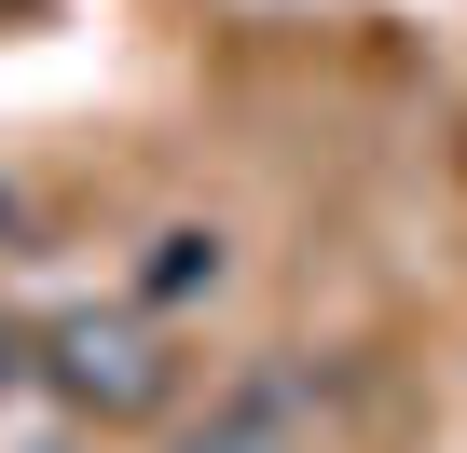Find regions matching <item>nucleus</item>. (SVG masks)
Here are the masks:
<instances>
[{"instance_id":"1","label":"nucleus","mask_w":467,"mask_h":453,"mask_svg":"<svg viewBox=\"0 0 467 453\" xmlns=\"http://www.w3.org/2000/svg\"><path fill=\"white\" fill-rule=\"evenodd\" d=\"M42 371H56L83 412H151V398H165V357H151L138 316H56V330H42Z\"/></svg>"},{"instance_id":"2","label":"nucleus","mask_w":467,"mask_h":453,"mask_svg":"<svg viewBox=\"0 0 467 453\" xmlns=\"http://www.w3.org/2000/svg\"><path fill=\"white\" fill-rule=\"evenodd\" d=\"M179 453H303V385H289V371L220 385V398H206V426H192Z\"/></svg>"},{"instance_id":"3","label":"nucleus","mask_w":467,"mask_h":453,"mask_svg":"<svg viewBox=\"0 0 467 453\" xmlns=\"http://www.w3.org/2000/svg\"><path fill=\"white\" fill-rule=\"evenodd\" d=\"M234 275V248L206 234V220H179V234H151V262H138V289L151 303H192V289H220Z\"/></svg>"},{"instance_id":"4","label":"nucleus","mask_w":467,"mask_h":453,"mask_svg":"<svg viewBox=\"0 0 467 453\" xmlns=\"http://www.w3.org/2000/svg\"><path fill=\"white\" fill-rule=\"evenodd\" d=\"M15 234H28V220H15V192H0V248H15Z\"/></svg>"}]
</instances>
